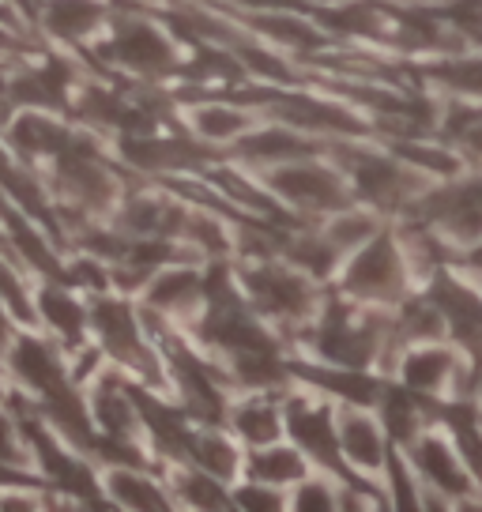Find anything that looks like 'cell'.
I'll return each mask as SVG.
<instances>
[{"instance_id": "cell-1", "label": "cell", "mask_w": 482, "mask_h": 512, "mask_svg": "<svg viewBox=\"0 0 482 512\" xmlns=\"http://www.w3.org/2000/svg\"><path fill=\"white\" fill-rule=\"evenodd\" d=\"M407 279H411V256L392 230H381L343 260L339 294L362 305H392L403 302Z\"/></svg>"}, {"instance_id": "cell-2", "label": "cell", "mask_w": 482, "mask_h": 512, "mask_svg": "<svg viewBox=\"0 0 482 512\" xmlns=\"http://www.w3.org/2000/svg\"><path fill=\"white\" fill-rule=\"evenodd\" d=\"M241 294L249 298V305L260 317L275 320H313L321 309V294H317V279L306 275L294 264H275L272 256H260L257 264H245L238 272Z\"/></svg>"}, {"instance_id": "cell-3", "label": "cell", "mask_w": 482, "mask_h": 512, "mask_svg": "<svg viewBox=\"0 0 482 512\" xmlns=\"http://www.w3.org/2000/svg\"><path fill=\"white\" fill-rule=\"evenodd\" d=\"M287 411V433L290 441L302 448L309 456V464L317 471H328L336 479H351L354 471L343 460V448H339V407L332 396H317V388L309 384L306 392H294L283 400Z\"/></svg>"}, {"instance_id": "cell-4", "label": "cell", "mask_w": 482, "mask_h": 512, "mask_svg": "<svg viewBox=\"0 0 482 512\" xmlns=\"http://www.w3.org/2000/svg\"><path fill=\"white\" fill-rule=\"evenodd\" d=\"M336 159H343V170H351V192L366 208L396 211L415 196L418 185H430V174H422L407 159H388L362 147H339Z\"/></svg>"}, {"instance_id": "cell-5", "label": "cell", "mask_w": 482, "mask_h": 512, "mask_svg": "<svg viewBox=\"0 0 482 512\" xmlns=\"http://www.w3.org/2000/svg\"><path fill=\"white\" fill-rule=\"evenodd\" d=\"M268 189L298 211L309 215H336L351 208V181L336 166H324L317 159L283 162L268 170Z\"/></svg>"}, {"instance_id": "cell-6", "label": "cell", "mask_w": 482, "mask_h": 512, "mask_svg": "<svg viewBox=\"0 0 482 512\" xmlns=\"http://www.w3.org/2000/svg\"><path fill=\"white\" fill-rule=\"evenodd\" d=\"M407 460L418 471L422 490L437 494L441 509L445 505H467L475 494H482L479 479L471 475V467L464 464V456H460V448L452 445L449 433L441 437L437 430H426L422 437H415L407 445Z\"/></svg>"}, {"instance_id": "cell-7", "label": "cell", "mask_w": 482, "mask_h": 512, "mask_svg": "<svg viewBox=\"0 0 482 512\" xmlns=\"http://www.w3.org/2000/svg\"><path fill=\"white\" fill-rule=\"evenodd\" d=\"M396 381L411 392H422V396H445L452 384L456 392L464 396V369H467V354L460 347H449L445 339H434V343H415L396 358Z\"/></svg>"}, {"instance_id": "cell-8", "label": "cell", "mask_w": 482, "mask_h": 512, "mask_svg": "<svg viewBox=\"0 0 482 512\" xmlns=\"http://www.w3.org/2000/svg\"><path fill=\"white\" fill-rule=\"evenodd\" d=\"M339 448H343V460L354 475L373 479V475H385L388 452L396 445L388 437L385 422L373 415L370 407L343 403L339 407Z\"/></svg>"}, {"instance_id": "cell-9", "label": "cell", "mask_w": 482, "mask_h": 512, "mask_svg": "<svg viewBox=\"0 0 482 512\" xmlns=\"http://www.w3.org/2000/svg\"><path fill=\"white\" fill-rule=\"evenodd\" d=\"M426 298L441 309L449 339H456V347L482 366V294L479 290L441 272V275H434Z\"/></svg>"}, {"instance_id": "cell-10", "label": "cell", "mask_w": 482, "mask_h": 512, "mask_svg": "<svg viewBox=\"0 0 482 512\" xmlns=\"http://www.w3.org/2000/svg\"><path fill=\"white\" fill-rule=\"evenodd\" d=\"M208 298V275L189 264H166L144 283V305L162 317H193Z\"/></svg>"}, {"instance_id": "cell-11", "label": "cell", "mask_w": 482, "mask_h": 512, "mask_svg": "<svg viewBox=\"0 0 482 512\" xmlns=\"http://www.w3.org/2000/svg\"><path fill=\"white\" fill-rule=\"evenodd\" d=\"M226 426H230V433L238 437L241 445H275L287 433V411H283V400L272 396V388H253L245 400L230 403Z\"/></svg>"}, {"instance_id": "cell-12", "label": "cell", "mask_w": 482, "mask_h": 512, "mask_svg": "<svg viewBox=\"0 0 482 512\" xmlns=\"http://www.w3.org/2000/svg\"><path fill=\"white\" fill-rule=\"evenodd\" d=\"M238 155L260 166V170H272L283 162L317 159V140H309L306 132L294 125H268L245 132L238 140Z\"/></svg>"}, {"instance_id": "cell-13", "label": "cell", "mask_w": 482, "mask_h": 512, "mask_svg": "<svg viewBox=\"0 0 482 512\" xmlns=\"http://www.w3.org/2000/svg\"><path fill=\"white\" fill-rule=\"evenodd\" d=\"M102 486H106V497H110L113 505H121V509L159 512L177 505L174 494H170V482H159L155 475H147V467L106 464Z\"/></svg>"}, {"instance_id": "cell-14", "label": "cell", "mask_w": 482, "mask_h": 512, "mask_svg": "<svg viewBox=\"0 0 482 512\" xmlns=\"http://www.w3.org/2000/svg\"><path fill=\"white\" fill-rule=\"evenodd\" d=\"M287 125L302 128V132H332V136H366V125L354 117L347 106L339 102H321V98H302L290 95L279 98V106H272Z\"/></svg>"}, {"instance_id": "cell-15", "label": "cell", "mask_w": 482, "mask_h": 512, "mask_svg": "<svg viewBox=\"0 0 482 512\" xmlns=\"http://www.w3.org/2000/svg\"><path fill=\"white\" fill-rule=\"evenodd\" d=\"M38 320L49 328V336L57 339V343H65V347H80L87 343V328H91V309H83L76 302V294L61 283H46V287L38 290Z\"/></svg>"}, {"instance_id": "cell-16", "label": "cell", "mask_w": 482, "mask_h": 512, "mask_svg": "<svg viewBox=\"0 0 482 512\" xmlns=\"http://www.w3.org/2000/svg\"><path fill=\"white\" fill-rule=\"evenodd\" d=\"M241 471H245V479L268 482V486H279V490H294L306 475H313V464H309V456L298 445H279L275 441V445L249 448Z\"/></svg>"}, {"instance_id": "cell-17", "label": "cell", "mask_w": 482, "mask_h": 512, "mask_svg": "<svg viewBox=\"0 0 482 512\" xmlns=\"http://www.w3.org/2000/svg\"><path fill=\"white\" fill-rule=\"evenodd\" d=\"M8 140H12V147H16L23 159H61L80 136L68 132L61 121H53V117H46V113L27 110L12 121Z\"/></svg>"}, {"instance_id": "cell-18", "label": "cell", "mask_w": 482, "mask_h": 512, "mask_svg": "<svg viewBox=\"0 0 482 512\" xmlns=\"http://www.w3.org/2000/svg\"><path fill=\"white\" fill-rule=\"evenodd\" d=\"M110 57H117V61L136 68V72H162V68H170V61H174L170 42L151 23H129V27H121L110 42Z\"/></svg>"}, {"instance_id": "cell-19", "label": "cell", "mask_w": 482, "mask_h": 512, "mask_svg": "<svg viewBox=\"0 0 482 512\" xmlns=\"http://www.w3.org/2000/svg\"><path fill=\"white\" fill-rule=\"evenodd\" d=\"M170 494L185 509H230L234 505V490L226 486V479H219V475H211V471L196 464H174Z\"/></svg>"}, {"instance_id": "cell-20", "label": "cell", "mask_w": 482, "mask_h": 512, "mask_svg": "<svg viewBox=\"0 0 482 512\" xmlns=\"http://www.w3.org/2000/svg\"><path fill=\"white\" fill-rule=\"evenodd\" d=\"M106 4L102 0H46L42 4V27L53 38L80 42L87 34H95L106 23Z\"/></svg>"}, {"instance_id": "cell-21", "label": "cell", "mask_w": 482, "mask_h": 512, "mask_svg": "<svg viewBox=\"0 0 482 512\" xmlns=\"http://www.w3.org/2000/svg\"><path fill=\"white\" fill-rule=\"evenodd\" d=\"M189 125L200 140H211V144H219V140H241L249 125H253V113L234 106V102H204V106H196L189 113Z\"/></svg>"}, {"instance_id": "cell-22", "label": "cell", "mask_w": 482, "mask_h": 512, "mask_svg": "<svg viewBox=\"0 0 482 512\" xmlns=\"http://www.w3.org/2000/svg\"><path fill=\"white\" fill-rule=\"evenodd\" d=\"M324 234H328V241H332L336 249H343V253L351 256L354 249H362L373 234H381V223H377L373 208H358V211L343 208V211H336L332 223L324 226Z\"/></svg>"}, {"instance_id": "cell-23", "label": "cell", "mask_w": 482, "mask_h": 512, "mask_svg": "<svg viewBox=\"0 0 482 512\" xmlns=\"http://www.w3.org/2000/svg\"><path fill=\"white\" fill-rule=\"evenodd\" d=\"M0 305H4L8 317H16L19 324H27V328L38 324V302H34V294L16 275V268H8L4 260H0Z\"/></svg>"}, {"instance_id": "cell-24", "label": "cell", "mask_w": 482, "mask_h": 512, "mask_svg": "<svg viewBox=\"0 0 482 512\" xmlns=\"http://www.w3.org/2000/svg\"><path fill=\"white\" fill-rule=\"evenodd\" d=\"M434 80L452 87L456 95L482 98V57H467V61H452L434 68Z\"/></svg>"}, {"instance_id": "cell-25", "label": "cell", "mask_w": 482, "mask_h": 512, "mask_svg": "<svg viewBox=\"0 0 482 512\" xmlns=\"http://www.w3.org/2000/svg\"><path fill=\"white\" fill-rule=\"evenodd\" d=\"M290 490H279V486H268V482L257 479H245L241 486H234V505L238 509H260V512H272V509H287Z\"/></svg>"}, {"instance_id": "cell-26", "label": "cell", "mask_w": 482, "mask_h": 512, "mask_svg": "<svg viewBox=\"0 0 482 512\" xmlns=\"http://www.w3.org/2000/svg\"><path fill=\"white\" fill-rule=\"evenodd\" d=\"M0 464L31 467V445H27L16 415H0Z\"/></svg>"}, {"instance_id": "cell-27", "label": "cell", "mask_w": 482, "mask_h": 512, "mask_svg": "<svg viewBox=\"0 0 482 512\" xmlns=\"http://www.w3.org/2000/svg\"><path fill=\"white\" fill-rule=\"evenodd\" d=\"M4 339H8V309L0 305V343H4Z\"/></svg>"}, {"instance_id": "cell-28", "label": "cell", "mask_w": 482, "mask_h": 512, "mask_svg": "<svg viewBox=\"0 0 482 512\" xmlns=\"http://www.w3.org/2000/svg\"><path fill=\"white\" fill-rule=\"evenodd\" d=\"M8 396V388H4V366H0V400Z\"/></svg>"}]
</instances>
